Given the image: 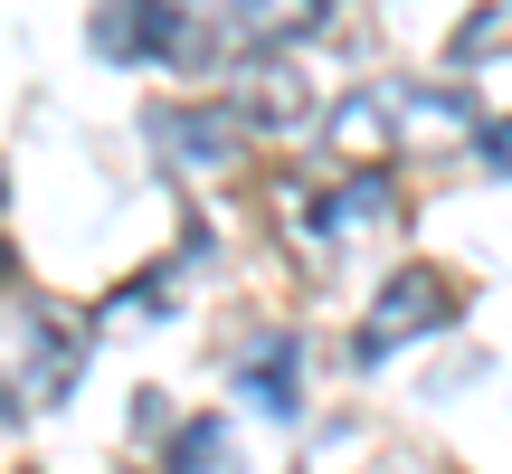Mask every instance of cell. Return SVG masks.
<instances>
[{"label":"cell","instance_id":"cell-11","mask_svg":"<svg viewBox=\"0 0 512 474\" xmlns=\"http://www.w3.org/2000/svg\"><path fill=\"white\" fill-rule=\"evenodd\" d=\"M332 143L361 162V152L389 143V95H351V105H332Z\"/></svg>","mask_w":512,"mask_h":474},{"label":"cell","instance_id":"cell-4","mask_svg":"<svg viewBox=\"0 0 512 474\" xmlns=\"http://www.w3.org/2000/svg\"><path fill=\"white\" fill-rule=\"evenodd\" d=\"M143 124L162 133V152H171L181 171H228V162H238V114H200V105H152Z\"/></svg>","mask_w":512,"mask_h":474},{"label":"cell","instance_id":"cell-9","mask_svg":"<svg viewBox=\"0 0 512 474\" xmlns=\"http://www.w3.org/2000/svg\"><path fill=\"white\" fill-rule=\"evenodd\" d=\"M228 29L256 38V48H275V38L323 29V0H228Z\"/></svg>","mask_w":512,"mask_h":474},{"label":"cell","instance_id":"cell-14","mask_svg":"<svg viewBox=\"0 0 512 474\" xmlns=\"http://www.w3.org/2000/svg\"><path fill=\"white\" fill-rule=\"evenodd\" d=\"M0 275H10V247H0Z\"/></svg>","mask_w":512,"mask_h":474},{"label":"cell","instance_id":"cell-3","mask_svg":"<svg viewBox=\"0 0 512 474\" xmlns=\"http://www.w3.org/2000/svg\"><path fill=\"white\" fill-rule=\"evenodd\" d=\"M171 29H181V0H105V10H95V57H105V67L171 57Z\"/></svg>","mask_w":512,"mask_h":474},{"label":"cell","instance_id":"cell-8","mask_svg":"<svg viewBox=\"0 0 512 474\" xmlns=\"http://www.w3.org/2000/svg\"><path fill=\"white\" fill-rule=\"evenodd\" d=\"M162 474H247V465H238V437H228L219 418H181V427H171V465Z\"/></svg>","mask_w":512,"mask_h":474},{"label":"cell","instance_id":"cell-13","mask_svg":"<svg viewBox=\"0 0 512 474\" xmlns=\"http://www.w3.org/2000/svg\"><path fill=\"white\" fill-rule=\"evenodd\" d=\"M484 162H494L503 181H512V124H494V133H484Z\"/></svg>","mask_w":512,"mask_h":474},{"label":"cell","instance_id":"cell-5","mask_svg":"<svg viewBox=\"0 0 512 474\" xmlns=\"http://www.w3.org/2000/svg\"><path fill=\"white\" fill-rule=\"evenodd\" d=\"M399 219V190H389V171H361V181H342L323 200V219L313 228H332V237H361V228H389Z\"/></svg>","mask_w":512,"mask_h":474},{"label":"cell","instance_id":"cell-10","mask_svg":"<svg viewBox=\"0 0 512 474\" xmlns=\"http://www.w3.org/2000/svg\"><path fill=\"white\" fill-rule=\"evenodd\" d=\"M294 114H304V76H294V67H247V124L285 133Z\"/></svg>","mask_w":512,"mask_h":474},{"label":"cell","instance_id":"cell-15","mask_svg":"<svg viewBox=\"0 0 512 474\" xmlns=\"http://www.w3.org/2000/svg\"><path fill=\"white\" fill-rule=\"evenodd\" d=\"M124 474H133V465H124Z\"/></svg>","mask_w":512,"mask_h":474},{"label":"cell","instance_id":"cell-12","mask_svg":"<svg viewBox=\"0 0 512 474\" xmlns=\"http://www.w3.org/2000/svg\"><path fill=\"white\" fill-rule=\"evenodd\" d=\"M494 29H503V10H475V19H465V29H456V48L475 57V48H484V38H494Z\"/></svg>","mask_w":512,"mask_h":474},{"label":"cell","instance_id":"cell-7","mask_svg":"<svg viewBox=\"0 0 512 474\" xmlns=\"http://www.w3.org/2000/svg\"><path fill=\"white\" fill-rule=\"evenodd\" d=\"M389 114H408L418 133H475L484 105L465 86H389Z\"/></svg>","mask_w":512,"mask_h":474},{"label":"cell","instance_id":"cell-1","mask_svg":"<svg viewBox=\"0 0 512 474\" xmlns=\"http://www.w3.org/2000/svg\"><path fill=\"white\" fill-rule=\"evenodd\" d=\"M437 323H456V285H446L437 266H399L380 294H370L361 332H351V361H361V370H380L389 351H408L418 332H437Z\"/></svg>","mask_w":512,"mask_h":474},{"label":"cell","instance_id":"cell-6","mask_svg":"<svg viewBox=\"0 0 512 474\" xmlns=\"http://www.w3.org/2000/svg\"><path fill=\"white\" fill-rule=\"evenodd\" d=\"M294 370H304V342H294V332L247 361V399L266 408V418H294V408H304V380H294Z\"/></svg>","mask_w":512,"mask_h":474},{"label":"cell","instance_id":"cell-2","mask_svg":"<svg viewBox=\"0 0 512 474\" xmlns=\"http://www.w3.org/2000/svg\"><path fill=\"white\" fill-rule=\"evenodd\" d=\"M86 370V332L57 313H19V399H67Z\"/></svg>","mask_w":512,"mask_h":474}]
</instances>
